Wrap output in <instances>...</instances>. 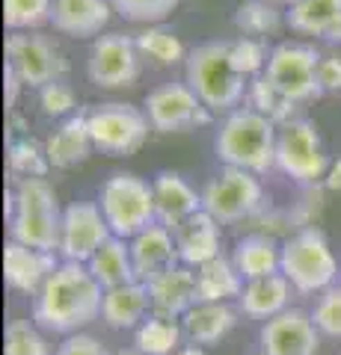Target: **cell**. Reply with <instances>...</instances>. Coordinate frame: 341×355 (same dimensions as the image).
I'll return each instance as SVG.
<instances>
[{
    "label": "cell",
    "instance_id": "obj_31",
    "mask_svg": "<svg viewBox=\"0 0 341 355\" xmlns=\"http://www.w3.org/2000/svg\"><path fill=\"white\" fill-rule=\"evenodd\" d=\"M247 98H249V107L258 110L261 116H267L273 125H285V121L294 119L297 104L291 101V98H285L279 89L267 80V74L252 77L249 89H247Z\"/></svg>",
    "mask_w": 341,
    "mask_h": 355
},
{
    "label": "cell",
    "instance_id": "obj_11",
    "mask_svg": "<svg viewBox=\"0 0 341 355\" xmlns=\"http://www.w3.org/2000/svg\"><path fill=\"white\" fill-rule=\"evenodd\" d=\"M6 65L13 69L24 86L57 83L69 71L63 51L39 33H9L6 36Z\"/></svg>",
    "mask_w": 341,
    "mask_h": 355
},
{
    "label": "cell",
    "instance_id": "obj_2",
    "mask_svg": "<svg viewBox=\"0 0 341 355\" xmlns=\"http://www.w3.org/2000/svg\"><path fill=\"white\" fill-rule=\"evenodd\" d=\"M184 83L199 95V101L211 113H232L247 95V77L232 65V42L217 39L205 42L187 53Z\"/></svg>",
    "mask_w": 341,
    "mask_h": 355
},
{
    "label": "cell",
    "instance_id": "obj_42",
    "mask_svg": "<svg viewBox=\"0 0 341 355\" xmlns=\"http://www.w3.org/2000/svg\"><path fill=\"white\" fill-rule=\"evenodd\" d=\"M317 83H321L324 95L326 92H341V57H324L317 65Z\"/></svg>",
    "mask_w": 341,
    "mask_h": 355
},
{
    "label": "cell",
    "instance_id": "obj_8",
    "mask_svg": "<svg viewBox=\"0 0 341 355\" xmlns=\"http://www.w3.org/2000/svg\"><path fill=\"white\" fill-rule=\"evenodd\" d=\"M92 146L110 157H128L140 151L149 139V116L134 104H98L86 113Z\"/></svg>",
    "mask_w": 341,
    "mask_h": 355
},
{
    "label": "cell",
    "instance_id": "obj_28",
    "mask_svg": "<svg viewBox=\"0 0 341 355\" xmlns=\"http://www.w3.org/2000/svg\"><path fill=\"white\" fill-rule=\"evenodd\" d=\"M86 266H90V272L95 275V282L101 284L104 291L137 282L134 261H131V243L122 237H110L104 246L92 254V261Z\"/></svg>",
    "mask_w": 341,
    "mask_h": 355
},
{
    "label": "cell",
    "instance_id": "obj_37",
    "mask_svg": "<svg viewBox=\"0 0 341 355\" xmlns=\"http://www.w3.org/2000/svg\"><path fill=\"white\" fill-rule=\"evenodd\" d=\"M181 0H110L113 12H119L125 21H134V24H149L155 27L160 21H167L175 6Z\"/></svg>",
    "mask_w": 341,
    "mask_h": 355
},
{
    "label": "cell",
    "instance_id": "obj_17",
    "mask_svg": "<svg viewBox=\"0 0 341 355\" xmlns=\"http://www.w3.org/2000/svg\"><path fill=\"white\" fill-rule=\"evenodd\" d=\"M151 296V314L167 317V320H181L187 311L199 302V284H196V272L190 266H172L158 279H151L149 284Z\"/></svg>",
    "mask_w": 341,
    "mask_h": 355
},
{
    "label": "cell",
    "instance_id": "obj_20",
    "mask_svg": "<svg viewBox=\"0 0 341 355\" xmlns=\"http://www.w3.org/2000/svg\"><path fill=\"white\" fill-rule=\"evenodd\" d=\"M172 234L181 263L190 266V270H199L208 261L219 258V222L211 214H205V210L184 219Z\"/></svg>",
    "mask_w": 341,
    "mask_h": 355
},
{
    "label": "cell",
    "instance_id": "obj_43",
    "mask_svg": "<svg viewBox=\"0 0 341 355\" xmlns=\"http://www.w3.org/2000/svg\"><path fill=\"white\" fill-rule=\"evenodd\" d=\"M3 80H6V107H13L18 101V92H21V77L9 69V65H3Z\"/></svg>",
    "mask_w": 341,
    "mask_h": 355
},
{
    "label": "cell",
    "instance_id": "obj_16",
    "mask_svg": "<svg viewBox=\"0 0 341 355\" xmlns=\"http://www.w3.org/2000/svg\"><path fill=\"white\" fill-rule=\"evenodd\" d=\"M131 243V261H134V272H137V282L149 284L151 279H158L172 266H178V246H175V234L160 225V222H151L149 228H142L140 234Z\"/></svg>",
    "mask_w": 341,
    "mask_h": 355
},
{
    "label": "cell",
    "instance_id": "obj_26",
    "mask_svg": "<svg viewBox=\"0 0 341 355\" xmlns=\"http://www.w3.org/2000/svg\"><path fill=\"white\" fill-rule=\"evenodd\" d=\"M151 296L142 282H131L113 291H104L101 320L110 329H137L142 320H149Z\"/></svg>",
    "mask_w": 341,
    "mask_h": 355
},
{
    "label": "cell",
    "instance_id": "obj_21",
    "mask_svg": "<svg viewBox=\"0 0 341 355\" xmlns=\"http://www.w3.org/2000/svg\"><path fill=\"white\" fill-rule=\"evenodd\" d=\"M110 15H113L110 0H53L51 24L63 36L90 39L101 36V30L110 24Z\"/></svg>",
    "mask_w": 341,
    "mask_h": 355
},
{
    "label": "cell",
    "instance_id": "obj_4",
    "mask_svg": "<svg viewBox=\"0 0 341 355\" xmlns=\"http://www.w3.org/2000/svg\"><path fill=\"white\" fill-rule=\"evenodd\" d=\"M63 210L45 178H21L13 193L9 240L39 252H60Z\"/></svg>",
    "mask_w": 341,
    "mask_h": 355
},
{
    "label": "cell",
    "instance_id": "obj_12",
    "mask_svg": "<svg viewBox=\"0 0 341 355\" xmlns=\"http://www.w3.org/2000/svg\"><path fill=\"white\" fill-rule=\"evenodd\" d=\"M142 110H146V116H149L151 130H158V133H184L190 128H199V125L211 121V110L181 80L155 86L146 95Z\"/></svg>",
    "mask_w": 341,
    "mask_h": 355
},
{
    "label": "cell",
    "instance_id": "obj_18",
    "mask_svg": "<svg viewBox=\"0 0 341 355\" xmlns=\"http://www.w3.org/2000/svg\"><path fill=\"white\" fill-rule=\"evenodd\" d=\"M57 266L60 263L53 261V252L21 246L15 240H9L3 246V279H6V287H13L18 293L36 296Z\"/></svg>",
    "mask_w": 341,
    "mask_h": 355
},
{
    "label": "cell",
    "instance_id": "obj_3",
    "mask_svg": "<svg viewBox=\"0 0 341 355\" xmlns=\"http://www.w3.org/2000/svg\"><path fill=\"white\" fill-rule=\"evenodd\" d=\"M276 137L279 125H273L267 116H261L252 107H238L219 125L214 151L223 166L261 175L276 166Z\"/></svg>",
    "mask_w": 341,
    "mask_h": 355
},
{
    "label": "cell",
    "instance_id": "obj_48",
    "mask_svg": "<svg viewBox=\"0 0 341 355\" xmlns=\"http://www.w3.org/2000/svg\"><path fill=\"white\" fill-rule=\"evenodd\" d=\"M256 355H264V352H256Z\"/></svg>",
    "mask_w": 341,
    "mask_h": 355
},
{
    "label": "cell",
    "instance_id": "obj_41",
    "mask_svg": "<svg viewBox=\"0 0 341 355\" xmlns=\"http://www.w3.org/2000/svg\"><path fill=\"white\" fill-rule=\"evenodd\" d=\"M53 355H113V352H107V347L98 338L92 335H83V331H78V335H69L63 343H60V349L53 352Z\"/></svg>",
    "mask_w": 341,
    "mask_h": 355
},
{
    "label": "cell",
    "instance_id": "obj_25",
    "mask_svg": "<svg viewBox=\"0 0 341 355\" xmlns=\"http://www.w3.org/2000/svg\"><path fill=\"white\" fill-rule=\"evenodd\" d=\"M92 148L95 146H92V137H90L86 113L69 116L45 142V151H48V160H51L53 169H74V166L86 163Z\"/></svg>",
    "mask_w": 341,
    "mask_h": 355
},
{
    "label": "cell",
    "instance_id": "obj_47",
    "mask_svg": "<svg viewBox=\"0 0 341 355\" xmlns=\"http://www.w3.org/2000/svg\"><path fill=\"white\" fill-rule=\"evenodd\" d=\"M113 355H146V352H140V349H119V352H113Z\"/></svg>",
    "mask_w": 341,
    "mask_h": 355
},
{
    "label": "cell",
    "instance_id": "obj_23",
    "mask_svg": "<svg viewBox=\"0 0 341 355\" xmlns=\"http://www.w3.org/2000/svg\"><path fill=\"white\" fill-rule=\"evenodd\" d=\"M238 326V311L228 302H196L181 317L184 338L193 347H214Z\"/></svg>",
    "mask_w": 341,
    "mask_h": 355
},
{
    "label": "cell",
    "instance_id": "obj_7",
    "mask_svg": "<svg viewBox=\"0 0 341 355\" xmlns=\"http://www.w3.org/2000/svg\"><path fill=\"white\" fill-rule=\"evenodd\" d=\"M276 166L303 187H317L329 172V157L324 151L317 125L309 119H291L279 125L276 137Z\"/></svg>",
    "mask_w": 341,
    "mask_h": 355
},
{
    "label": "cell",
    "instance_id": "obj_5",
    "mask_svg": "<svg viewBox=\"0 0 341 355\" xmlns=\"http://www.w3.org/2000/svg\"><path fill=\"white\" fill-rule=\"evenodd\" d=\"M285 279L291 282L297 293H326L329 287H335L338 279V261L329 240L321 228H300L282 243V270Z\"/></svg>",
    "mask_w": 341,
    "mask_h": 355
},
{
    "label": "cell",
    "instance_id": "obj_33",
    "mask_svg": "<svg viewBox=\"0 0 341 355\" xmlns=\"http://www.w3.org/2000/svg\"><path fill=\"white\" fill-rule=\"evenodd\" d=\"M53 0H3V24L9 33H33L51 24Z\"/></svg>",
    "mask_w": 341,
    "mask_h": 355
},
{
    "label": "cell",
    "instance_id": "obj_27",
    "mask_svg": "<svg viewBox=\"0 0 341 355\" xmlns=\"http://www.w3.org/2000/svg\"><path fill=\"white\" fill-rule=\"evenodd\" d=\"M232 261L247 282L264 279L282 270V246L270 234H247L235 243Z\"/></svg>",
    "mask_w": 341,
    "mask_h": 355
},
{
    "label": "cell",
    "instance_id": "obj_1",
    "mask_svg": "<svg viewBox=\"0 0 341 355\" xmlns=\"http://www.w3.org/2000/svg\"><path fill=\"white\" fill-rule=\"evenodd\" d=\"M104 287L86 263L63 261L33 296V323L51 335H78L101 317Z\"/></svg>",
    "mask_w": 341,
    "mask_h": 355
},
{
    "label": "cell",
    "instance_id": "obj_40",
    "mask_svg": "<svg viewBox=\"0 0 341 355\" xmlns=\"http://www.w3.org/2000/svg\"><path fill=\"white\" fill-rule=\"evenodd\" d=\"M39 107H42V113L51 116V119L69 116L74 110V89L69 83H63V80L42 86L39 89Z\"/></svg>",
    "mask_w": 341,
    "mask_h": 355
},
{
    "label": "cell",
    "instance_id": "obj_13",
    "mask_svg": "<svg viewBox=\"0 0 341 355\" xmlns=\"http://www.w3.org/2000/svg\"><path fill=\"white\" fill-rule=\"evenodd\" d=\"M86 77L101 89H125L134 86L140 77V51L137 42L125 33L98 36L86 60Z\"/></svg>",
    "mask_w": 341,
    "mask_h": 355
},
{
    "label": "cell",
    "instance_id": "obj_24",
    "mask_svg": "<svg viewBox=\"0 0 341 355\" xmlns=\"http://www.w3.org/2000/svg\"><path fill=\"white\" fill-rule=\"evenodd\" d=\"M291 282L282 272L264 275V279H252L244 284V293L238 299V308L244 311L249 320H273L282 311L291 308Z\"/></svg>",
    "mask_w": 341,
    "mask_h": 355
},
{
    "label": "cell",
    "instance_id": "obj_35",
    "mask_svg": "<svg viewBox=\"0 0 341 355\" xmlns=\"http://www.w3.org/2000/svg\"><path fill=\"white\" fill-rule=\"evenodd\" d=\"M3 355H53L48 338L42 329L30 320H9L6 338H3Z\"/></svg>",
    "mask_w": 341,
    "mask_h": 355
},
{
    "label": "cell",
    "instance_id": "obj_9",
    "mask_svg": "<svg viewBox=\"0 0 341 355\" xmlns=\"http://www.w3.org/2000/svg\"><path fill=\"white\" fill-rule=\"evenodd\" d=\"M321 53L315 44L306 42H279L267 57V80L279 89L285 98L294 104H306L324 95L321 83H317V65H321Z\"/></svg>",
    "mask_w": 341,
    "mask_h": 355
},
{
    "label": "cell",
    "instance_id": "obj_14",
    "mask_svg": "<svg viewBox=\"0 0 341 355\" xmlns=\"http://www.w3.org/2000/svg\"><path fill=\"white\" fill-rule=\"evenodd\" d=\"M113 237L101 207L95 202H72L63 210L60 254L69 263H90L92 254Z\"/></svg>",
    "mask_w": 341,
    "mask_h": 355
},
{
    "label": "cell",
    "instance_id": "obj_36",
    "mask_svg": "<svg viewBox=\"0 0 341 355\" xmlns=\"http://www.w3.org/2000/svg\"><path fill=\"white\" fill-rule=\"evenodd\" d=\"M6 160H9V169H13L15 175H21V178H45L48 169H53L45 146H39V142H33L27 137L9 142Z\"/></svg>",
    "mask_w": 341,
    "mask_h": 355
},
{
    "label": "cell",
    "instance_id": "obj_10",
    "mask_svg": "<svg viewBox=\"0 0 341 355\" xmlns=\"http://www.w3.org/2000/svg\"><path fill=\"white\" fill-rule=\"evenodd\" d=\"M264 205V187L258 175L235 166H223V172L205 184L202 190V210L211 214L219 225L240 222L252 214H258Z\"/></svg>",
    "mask_w": 341,
    "mask_h": 355
},
{
    "label": "cell",
    "instance_id": "obj_44",
    "mask_svg": "<svg viewBox=\"0 0 341 355\" xmlns=\"http://www.w3.org/2000/svg\"><path fill=\"white\" fill-rule=\"evenodd\" d=\"M324 187L329 193H338L341 196V157L329 166V172H326V178H324Z\"/></svg>",
    "mask_w": 341,
    "mask_h": 355
},
{
    "label": "cell",
    "instance_id": "obj_39",
    "mask_svg": "<svg viewBox=\"0 0 341 355\" xmlns=\"http://www.w3.org/2000/svg\"><path fill=\"white\" fill-rule=\"evenodd\" d=\"M312 320H315V326L321 335L341 338V284L321 293V299H317V305L312 311Z\"/></svg>",
    "mask_w": 341,
    "mask_h": 355
},
{
    "label": "cell",
    "instance_id": "obj_45",
    "mask_svg": "<svg viewBox=\"0 0 341 355\" xmlns=\"http://www.w3.org/2000/svg\"><path fill=\"white\" fill-rule=\"evenodd\" d=\"M175 355H208L202 347H184V349H178Z\"/></svg>",
    "mask_w": 341,
    "mask_h": 355
},
{
    "label": "cell",
    "instance_id": "obj_22",
    "mask_svg": "<svg viewBox=\"0 0 341 355\" xmlns=\"http://www.w3.org/2000/svg\"><path fill=\"white\" fill-rule=\"evenodd\" d=\"M285 24L300 36H317L341 44V0H297L288 6Z\"/></svg>",
    "mask_w": 341,
    "mask_h": 355
},
{
    "label": "cell",
    "instance_id": "obj_30",
    "mask_svg": "<svg viewBox=\"0 0 341 355\" xmlns=\"http://www.w3.org/2000/svg\"><path fill=\"white\" fill-rule=\"evenodd\" d=\"M181 335L184 329L175 320L149 314V320L134 329V349L146 355H175L181 349Z\"/></svg>",
    "mask_w": 341,
    "mask_h": 355
},
{
    "label": "cell",
    "instance_id": "obj_19",
    "mask_svg": "<svg viewBox=\"0 0 341 355\" xmlns=\"http://www.w3.org/2000/svg\"><path fill=\"white\" fill-rule=\"evenodd\" d=\"M151 193H155V216L169 231L202 210V193H196L178 172H158L151 181Z\"/></svg>",
    "mask_w": 341,
    "mask_h": 355
},
{
    "label": "cell",
    "instance_id": "obj_29",
    "mask_svg": "<svg viewBox=\"0 0 341 355\" xmlns=\"http://www.w3.org/2000/svg\"><path fill=\"white\" fill-rule=\"evenodd\" d=\"M244 275L238 272L232 258L219 254V258L208 261L196 270V284H199V302H228V299H240L244 293Z\"/></svg>",
    "mask_w": 341,
    "mask_h": 355
},
{
    "label": "cell",
    "instance_id": "obj_6",
    "mask_svg": "<svg viewBox=\"0 0 341 355\" xmlns=\"http://www.w3.org/2000/svg\"><path fill=\"white\" fill-rule=\"evenodd\" d=\"M98 207H101L113 237H122V240H134L142 228L158 222L151 184L142 181L134 172L110 175L101 184V193H98Z\"/></svg>",
    "mask_w": 341,
    "mask_h": 355
},
{
    "label": "cell",
    "instance_id": "obj_38",
    "mask_svg": "<svg viewBox=\"0 0 341 355\" xmlns=\"http://www.w3.org/2000/svg\"><path fill=\"white\" fill-rule=\"evenodd\" d=\"M267 57L270 53L264 51V44L258 39L240 36V39L232 42V65L238 69V74L249 77V80L264 74V69H267Z\"/></svg>",
    "mask_w": 341,
    "mask_h": 355
},
{
    "label": "cell",
    "instance_id": "obj_34",
    "mask_svg": "<svg viewBox=\"0 0 341 355\" xmlns=\"http://www.w3.org/2000/svg\"><path fill=\"white\" fill-rule=\"evenodd\" d=\"M235 27L247 36H267V33H276L282 27V15L279 9L267 3V0H244L235 9Z\"/></svg>",
    "mask_w": 341,
    "mask_h": 355
},
{
    "label": "cell",
    "instance_id": "obj_46",
    "mask_svg": "<svg viewBox=\"0 0 341 355\" xmlns=\"http://www.w3.org/2000/svg\"><path fill=\"white\" fill-rule=\"evenodd\" d=\"M267 3H273V6H294L297 0H267Z\"/></svg>",
    "mask_w": 341,
    "mask_h": 355
},
{
    "label": "cell",
    "instance_id": "obj_32",
    "mask_svg": "<svg viewBox=\"0 0 341 355\" xmlns=\"http://www.w3.org/2000/svg\"><path fill=\"white\" fill-rule=\"evenodd\" d=\"M134 42H137V51L146 53L155 65H175V62L187 60V51H184L181 39L175 36L172 30L160 27V24L146 27Z\"/></svg>",
    "mask_w": 341,
    "mask_h": 355
},
{
    "label": "cell",
    "instance_id": "obj_15",
    "mask_svg": "<svg viewBox=\"0 0 341 355\" xmlns=\"http://www.w3.org/2000/svg\"><path fill=\"white\" fill-rule=\"evenodd\" d=\"M261 352L264 355H317L321 331L312 314L300 308H288L279 317L261 326Z\"/></svg>",
    "mask_w": 341,
    "mask_h": 355
}]
</instances>
